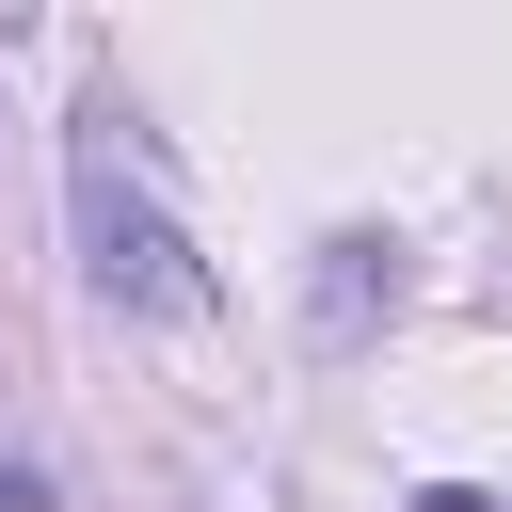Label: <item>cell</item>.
Listing matches in <instances>:
<instances>
[{"label":"cell","mask_w":512,"mask_h":512,"mask_svg":"<svg viewBox=\"0 0 512 512\" xmlns=\"http://www.w3.org/2000/svg\"><path fill=\"white\" fill-rule=\"evenodd\" d=\"M64 224H80L96 304H128V320H192V304H208V256H192V224L160 208V176L128 160V112H112V96L64 128Z\"/></svg>","instance_id":"cell-1"},{"label":"cell","mask_w":512,"mask_h":512,"mask_svg":"<svg viewBox=\"0 0 512 512\" xmlns=\"http://www.w3.org/2000/svg\"><path fill=\"white\" fill-rule=\"evenodd\" d=\"M384 304H400V240H368V224L320 240V336H368Z\"/></svg>","instance_id":"cell-2"},{"label":"cell","mask_w":512,"mask_h":512,"mask_svg":"<svg viewBox=\"0 0 512 512\" xmlns=\"http://www.w3.org/2000/svg\"><path fill=\"white\" fill-rule=\"evenodd\" d=\"M0 480H16V512H64V480H48L32 448H16V416H0Z\"/></svg>","instance_id":"cell-3"},{"label":"cell","mask_w":512,"mask_h":512,"mask_svg":"<svg viewBox=\"0 0 512 512\" xmlns=\"http://www.w3.org/2000/svg\"><path fill=\"white\" fill-rule=\"evenodd\" d=\"M416 512H496V496H480V480H432V496H416Z\"/></svg>","instance_id":"cell-4"}]
</instances>
